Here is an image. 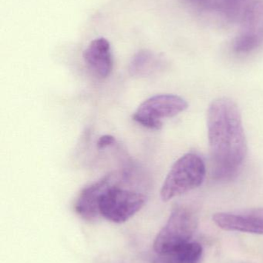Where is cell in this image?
<instances>
[{
    "mask_svg": "<svg viewBox=\"0 0 263 263\" xmlns=\"http://www.w3.org/2000/svg\"><path fill=\"white\" fill-rule=\"evenodd\" d=\"M207 129L213 176L219 180L233 179L239 173L248 151L237 104L227 97L212 102L207 112Z\"/></svg>",
    "mask_w": 263,
    "mask_h": 263,
    "instance_id": "6da1fadb",
    "label": "cell"
},
{
    "mask_svg": "<svg viewBox=\"0 0 263 263\" xmlns=\"http://www.w3.org/2000/svg\"><path fill=\"white\" fill-rule=\"evenodd\" d=\"M126 170L107 175L108 180L98 199L100 216L114 223H124L138 213L147 197L143 193L120 186L129 176Z\"/></svg>",
    "mask_w": 263,
    "mask_h": 263,
    "instance_id": "7a4b0ae2",
    "label": "cell"
},
{
    "mask_svg": "<svg viewBox=\"0 0 263 263\" xmlns=\"http://www.w3.org/2000/svg\"><path fill=\"white\" fill-rule=\"evenodd\" d=\"M206 166L203 159L196 153H189L179 158L168 172L161 190V198L165 202L195 190L203 183Z\"/></svg>",
    "mask_w": 263,
    "mask_h": 263,
    "instance_id": "3957f363",
    "label": "cell"
},
{
    "mask_svg": "<svg viewBox=\"0 0 263 263\" xmlns=\"http://www.w3.org/2000/svg\"><path fill=\"white\" fill-rule=\"evenodd\" d=\"M197 226V217L192 210L185 206L176 207L154 239V251L160 256H166L188 243Z\"/></svg>",
    "mask_w": 263,
    "mask_h": 263,
    "instance_id": "277c9868",
    "label": "cell"
},
{
    "mask_svg": "<svg viewBox=\"0 0 263 263\" xmlns=\"http://www.w3.org/2000/svg\"><path fill=\"white\" fill-rule=\"evenodd\" d=\"M188 107L186 100L179 96L159 94L142 103L134 112L133 120L144 127L159 130L163 125L162 120L176 117Z\"/></svg>",
    "mask_w": 263,
    "mask_h": 263,
    "instance_id": "5b68a950",
    "label": "cell"
},
{
    "mask_svg": "<svg viewBox=\"0 0 263 263\" xmlns=\"http://www.w3.org/2000/svg\"><path fill=\"white\" fill-rule=\"evenodd\" d=\"M240 32L233 42V51L248 55L263 46V0H255L246 11Z\"/></svg>",
    "mask_w": 263,
    "mask_h": 263,
    "instance_id": "8992f818",
    "label": "cell"
},
{
    "mask_svg": "<svg viewBox=\"0 0 263 263\" xmlns=\"http://www.w3.org/2000/svg\"><path fill=\"white\" fill-rule=\"evenodd\" d=\"M213 219L219 228L226 231L263 235V208L233 213H218L213 216Z\"/></svg>",
    "mask_w": 263,
    "mask_h": 263,
    "instance_id": "52a82bcc",
    "label": "cell"
},
{
    "mask_svg": "<svg viewBox=\"0 0 263 263\" xmlns=\"http://www.w3.org/2000/svg\"><path fill=\"white\" fill-rule=\"evenodd\" d=\"M83 58L88 69L100 78L109 77L113 69L111 44L100 37L92 40L83 51Z\"/></svg>",
    "mask_w": 263,
    "mask_h": 263,
    "instance_id": "ba28073f",
    "label": "cell"
},
{
    "mask_svg": "<svg viewBox=\"0 0 263 263\" xmlns=\"http://www.w3.org/2000/svg\"><path fill=\"white\" fill-rule=\"evenodd\" d=\"M108 178L107 176L88 185L82 190L75 204V210L79 216L87 221L97 219L98 212V199L104 188Z\"/></svg>",
    "mask_w": 263,
    "mask_h": 263,
    "instance_id": "9c48e42d",
    "label": "cell"
},
{
    "mask_svg": "<svg viewBox=\"0 0 263 263\" xmlns=\"http://www.w3.org/2000/svg\"><path fill=\"white\" fill-rule=\"evenodd\" d=\"M167 66V60L163 55L143 49L133 57L129 65V73L133 77H148L160 72Z\"/></svg>",
    "mask_w": 263,
    "mask_h": 263,
    "instance_id": "30bf717a",
    "label": "cell"
},
{
    "mask_svg": "<svg viewBox=\"0 0 263 263\" xmlns=\"http://www.w3.org/2000/svg\"><path fill=\"white\" fill-rule=\"evenodd\" d=\"M202 252L200 244L189 242L170 254L161 257L166 263H196L202 257Z\"/></svg>",
    "mask_w": 263,
    "mask_h": 263,
    "instance_id": "8fae6325",
    "label": "cell"
},
{
    "mask_svg": "<svg viewBox=\"0 0 263 263\" xmlns=\"http://www.w3.org/2000/svg\"><path fill=\"white\" fill-rule=\"evenodd\" d=\"M255 0H223L221 13L232 22H241L246 11Z\"/></svg>",
    "mask_w": 263,
    "mask_h": 263,
    "instance_id": "7c38bea8",
    "label": "cell"
},
{
    "mask_svg": "<svg viewBox=\"0 0 263 263\" xmlns=\"http://www.w3.org/2000/svg\"><path fill=\"white\" fill-rule=\"evenodd\" d=\"M197 9L204 11L217 10L221 12L223 0H188Z\"/></svg>",
    "mask_w": 263,
    "mask_h": 263,
    "instance_id": "4fadbf2b",
    "label": "cell"
},
{
    "mask_svg": "<svg viewBox=\"0 0 263 263\" xmlns=\"http://www.w3.org/2000/svg\"><path fill=\"white\" fill-rule=\"evenodd\" d=\"M116 139L114 136H110V135H104V136H102L97 141V146L98 148H104L110 146V145H114Z\"/></svg>",
    "mask_w": 263,
    "mask_h": 263,
    "instance_id": "5bb4252c",
    "label": "cell"
}]
</instances>
